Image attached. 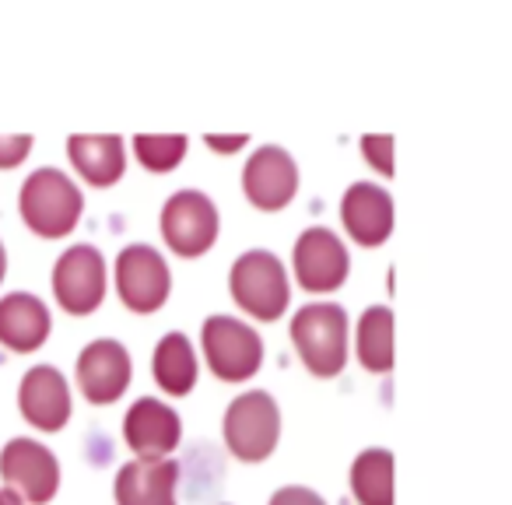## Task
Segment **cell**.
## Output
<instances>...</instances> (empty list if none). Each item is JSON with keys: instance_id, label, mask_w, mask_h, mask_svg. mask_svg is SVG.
<instances>
[{"instance_id": "6da1fadb", "label": "cell", "mask_w": 512, "mask_h": 505, "mask_svg": "<svg viewBox=\"0 0 512 505\" xmlns=\"http://www.w3.org/2000/svg\"><path fill=\"white\" fill-rule=\"evenodd\" d=\"M228 295L246 316L260 323H274L292 306L288 267L271 249H246L228 271Z\"/></svg>"}, {"instance_id": "7a4b0ae2", "label": "cell", "mask_w": 512, "mask_h": 505, "mask_svg": "<svg viewBox=\"0 0 512 505\" xmlns=\"http://www.w3.org/2000/svg\"><path fill=\"white\" fill-rule=\"evenodd\" d=\"M18 211L39 239H64L78 228L85 197L64 169L43 165L25 176L22 193H18Z\"/></svg>"}, {"instance_id": "3957f363", "label": "cell", "mask_w": 512, "mask_h": 505, "mask_svg": "<svg viewBox=\"0 0 512 505\" xmlns=\"http://www.w3.org/2000/svg\"><path fill=\"white\" fill-rule=\"evenodd\" d=\"M292 344L316 379H334L348 365L351 323L337 302H309L292 316Z\"/></svg>"}, {"instance_id": "277c9868", "label": "cell", "mask_w": 512, "mask_h": 505, "mask_svg": "<svg viewBox=\"0 0 512 505\" xmlns=\"http://www.w3.org/2000/svg\"><path fill=\"white\" fill-rule=\"evenodd\" d=\"M221 435L235 460L264 463L278 449L281 439V407L267 390H246L225 407Z\"/></svg>"}, {"instance_id": "5b68a950", "label": "cell", "mask_w": 512, "mask_h": 505, "mask_svg": "<svg viewBox=\"0 0 512 505\" xmlns=\"http://www.w3.org/2000/svg\"><path fill=\"white\" fill-rule=\"evenodd\" d=\"M200 348L204 362L225 383H246L264 365V341L246 320L214 313L200 323Z\"/></svg>"}, {"instance_id": "8992f818", "label": "cell", "mask_w": 512, "mask_h": 505, "mask_svg": "<svg viewBox=\"0 0 512 505\" xmlns=\"http://www.w3.org/2000/svg\"><path fill=\"white\" fill-rule=\"evenodd\" d=\"M158 228H162L165 246H169L176 257L197 260L218 242V228H221L218 204H214L204 190L186 186V190H176L162 204Z\"/></svg>"}, {"instance_id": "52a82bcc", "label": "cell", "mask_w": 512, "mask_h": 505, "mask_svg": "<svg viewBox=\"0 0 512 505\" xmlns=\"http://www.w3.org/2000/svg\"><path fill=\"white\" fill-rule=\"evenodd\" d=\"M116 295L137 316H151L169 302L172 271L169 260L148 242H130L116 257Z\"/></svg>"}, {"instance_id": "ba28073f", "label": "cell", "mask_w": 512, "mask_h": 505, "mask_svg": "<svg viewBox=\"0 0 512 505\" xmlns=\"http://www.w3.org/2000/svg\"><path fill=\"white\" fill-rule=\"evenodd\" d=\"M106 257L92 242H74L53 264V295L71 316H92L106 299Z\"/></svg>"}, {"instance_id": "9c48e42d", "label": "cell", "mask_w": 512, "mask_h": 505, "mask_svg": "<svg viewBox=\"0 0 512 505\" xmlns=\"http://www.w3.org/2000/svg\"><path fill=\"white\" fill-rule=\"evenodd\" d=\"M0 481L18 491L25 505H46L60 491V460L50 446L18 435L0 446Z\"/></svg>"}, {"instance_id": "30bf717a", "label": "cell", "mask_w": 512, "mask_h": 505, "mask_svg": "<svg viewBox=\"0 0 512 505\" xmlns=\"http://www.w3.org/2000/svg\"><path fill=\"white\" fill-rule=\"evenodd\" d=\"M292 271L306 292H337L351 274V253L334 228L313 225L295 239Z\"/></svg>"}, {"instance_id": "8fae6325", "label": "cell", "mask_w": 512, "mask_h": 505, "mask_svg": "<svg viewBox=\"0 0 512 505\" xmlns=\"http://www.w3.org/2000/svg\"><path fill=\"white\" fill-rule=\"evenodd\" d=\"M242 193L256 211H281L299 193V162L281 144H260L242 165Z\"/></svg>"}, {"instance_id": "7c38bea8", "label": "cell", "mask_w": 512, "mask_h": 505, "mask_svg": "<svg viewBox=\"0 0 512 505\" xmlns=\"http://www.w3.org/2000/svg\"><path fill=\"white\" fill-rule=\"evenodd\" d=\"M123 442L134 449V460H169L183 442V418L176 407L158 397H141L123 418Z\"/></svg>"}, {"instance_id": "4fadbf2b", "label": "cell", "mask_w": 512, "mask_h": 505, "mask_svg": "<svg viewBox=\"0 0 512 505\" xmlns=\"http://www.w3.org/2000/svg\"><path fill=\"white\" fill-rule=\"evenodd\" d=\"M130 379H134V362L130 351L113 337H99V341L85 344L78 355V386L85 393L88 404L106 407L127 393Z\"/></svg>"}, {"instance_id": "5bb4252c", "label": "cell", "mask_w": 512, "mask_h": 505, "mask_svg": "<svg viewBox=\"0 0 512 505\" xmlns=\"http://www.w3.org/2000/svg\"><path fill=\"white\" fill-rule=\"evenodd\" d=\"M18 411L39 432H60L71 421V386L57 365H32L18 383Z\"/></svg>"}, {"instance_id": "9a60e30c", "label": "cell", "mask_w": 512, "mask_h": 505, "mask_svg": "<svg viewBox=\"0 0 512 505\" xmlns=\"http://www.w3.org/2000/svg\"><path fill=\"white\" fill-rule=\"evenodd\" d=\"M341 225L358 246H383L393 235V197L386 186L358 179L341 197Z\"/></svg>"}, {"instance_id": "2e32d148", "label": "cell", "mask_w": 512, "mask_h": 505, "mask_svg": "<svg viewBox=\"0 0 512 505\" xmlns=\"http://www.w3.org/2000/svg\"><path fill=\"white\" fill-rule=\"evenodd\" d=\"M176 460H130L113 477L116 505H179Z\"/></svg>"}, {"instance_id": "e0dca14e", "label": "cell", "mask_w": 512, "mask_h": 505, "mask_svg": "<svg viewBox=\"0 0 512 505\" xmlns=\"http://www.w3.org/2000/svg\"><path fill=\"white\" fill-rule=\"evenodd\" d=\"M53 316L46 302L32 292H11L0 299V344L15 355H32L46 344Z\"/></svg>"}, {"instance_id": "ac0fdd59", "label": "cell", "mask_w": 512, "mask_h": 505, "mask_svg": "<svg viewBox=\"0 0 512 505\" xmlns=\"http://www.w3.org/2000/svg\"><path fill=\"white\" fill-rule=\"evenodd\" d=\"M67 158L78 169V176L95 190L116 186L127 172V144L120 134H71Z\"/></svg>"}, {"instance_id": "d6986e66", "label": "cell", "mask_w": 512, "mask_h": 505, "mask_svg": "<svg viewBox=\"0 0 512 505\" xmlns=\"http://www.w3.org/2000/svg\"><path fill=\"white\" fill-rule=\"evenodd\" d=\"M151 376H155L158 390L169 393V397H186V393L197 386L200 365L197 351H193L190 337L172 330L162 341L155 344V355H151Z\"/></svg>"}, {"instance_id": "ffe728a7", "label": "cell", "mask_w": 512, "mask_h": 505, "mask_svg": "<svg viewBox=\"0 0 512 505\" xmlns=\"http://www.w3.org/2000/svg\"><path fill=\"white\" fill-rule=\"evenodd\" d=\"M348 481L358 505H393V453L383 446L362 449L351 463Z\"/></svg>"}, {"instance_id": "44dd1931", "label": "cell", "mask_w": 512, "mask_h": 505, "mask_svg": "<svg viewBox=\"0 0 512 505\" xmlns=\"http://www.w3.org/2000/svg\"><path fill=\"white\" fill-rule=\"evenodd\" d=\"M358 362L376 376H386L393 369V313L390 306H369L355 330Z\"/></svg>"}, {"instance_id": "7402d4cb", "label": "cell", "mask_w": 512, "mask_h": 505, "mask_svg": "<svg viewBox=\"0 0 512 505\" xmlns=\"http://www.w3.org/2000/svg\"><path fill=\"white\" fill-rule=\"evenodd\" d=\"M186 148H190V141H186L183 134H137L134 137L137 162L148 172H158V176L176 169L186 158Z\"/></svg>"}, {"instance_id": "603a6c76", "label": "cell", "mask_w": 512, "mask_h": 505, "mask_svg": "<svg viewBox=\"0 0 512 505\" xmlns=\"http://www.w3.org/2000/svg\"><path fill=\"white\" fill-rule=\"evenodd\" d=\"M362 158L379 172V176H393V137L390 134H365L362 137Z\"/></svg>"}, {"instance_id": "cb8c5ba5", "label": "cell", "mask_w": 512, "mask_h": 505, "mask_svg": "<svg viewBox=\"0 0 512 505\" xmlns=\"http://www.w3.org/2000/svg\"><path fill=\"white\" fill-rule=\"evenodd\" d=\"M32 134H0V169H18L32 151Z\"/></svg>"}, {"instance_id": "d4e9b609", "label": "cell", "mask_w": 512, "mask_h": 505, "mask_svg": "<svg viewBox=\"0 0 512 505\" xmlns=\"http://www.w3.org/2000/svg\"><path fill=\"white\" fill-rule=\"evenodd\" d=\"M267 505H327V498L316 488H306V484H285L271 495Z\"/></svg>"}, {"instance_id": "484cf974", "label": "cell", "mask_w": 512, "mask_h": 505, "mask_svg": "<svg viewBox=\"0 0 512 505\" xmlns=\"http://www.w3.org/2000/svg\"><path fill=\"white\" fill-rule=\"evenodd\" d=\"M249 134H204V144L211 151H221V155H232V151L246 148Z\"/></svg>"}, {"instance_id": "4316f807", "label": "cell", "mask_w": 512, "mask_h": 505, "mask_svg": "<svg viewBox=\"0 0 512 505\" xmlns=\"http://www.w3.org/2000/svg\"><path fill=\"white\" fill-rule=\"evenodd\" d=\"M0 505H25V502H22V495H18V491H11V488H4V484H0Z\"/></svg>"}, {"instance_id": "83f0119b", "label": "cell", "mask_w": 512, "mask_h": 505, "mask_svg": "<svg viewBox=\"0 0 512 505\" xmlns=\"http://www.w3.org/2000/svg\"><path fill=\"white\" fill-rule=\"evenodd\" d=\"M8 278V249H4V242H0V281Z\"/></svg>"}]
</instances>
